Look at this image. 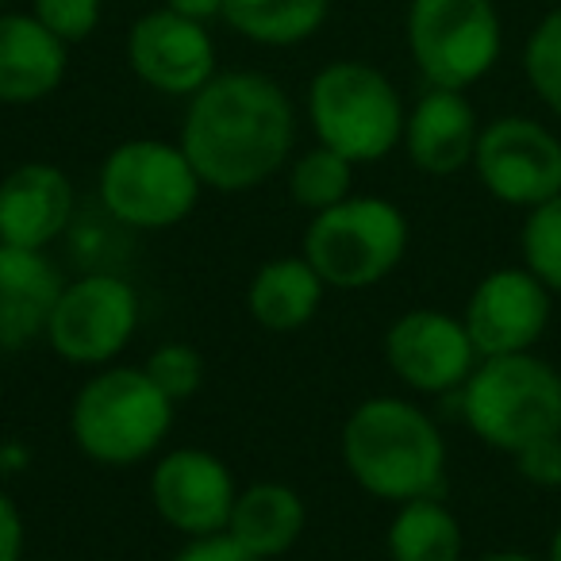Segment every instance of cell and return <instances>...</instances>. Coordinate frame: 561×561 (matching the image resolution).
I'll list each match as a JSON object with an SVG mask.
<instances>
[{
  "mask_svg": "<svg viewBox=\"0 0 561 561\" xmlns=\"http://www.w3.org/2000/svg\"><path fill=\"white\" fill-rule=\"evenodd\" d=\"M139 328V293L116 273L70 280L47 323V343L70 366H108Z\"/></svg>",
  "mask_w": 561,
  "mask_h": 561,
  "instance_id": "9c48e42d",
  "label": "cell"
},
{
  "mask_svg": "<svg viewBox=\"0 0 561 561\" xmlns=\"http://www.w3.org/2000/svg\"><path fill=\"white\" fill-rule=\"evenodd\" d=\"M35 20L62 43H78L101 20V0H35Z\"/></svg>",
  "mask_w": 561,
  "mask_h": 561,
  "instance_id": "4316f807",
  "label": "cell"
},
{
  "mask_svg": "<svg viewBox=\"0 0 561 561\" xmlns=\"http://www.w3.org/2000/svg\"><path fill=\"white\" fill-rule=\"evenodd\" d=\"M73 219V185L58 165L27 162L0 181V242L47 250Z\"/></svg>",
  "mask_w": 561,
  "mask_h": 561,
  "instance_id": "9a60e30c",
  "label": "cell"
},
{
  "mask_svg": "<svg viewBox=\"0 0 561 561\" xmlns=\"http://www.w3.org/2000/svg\"><path fill=\"white\" fill-rule=\"evenodd\" d=\"M458 404L469 431L512 458L538 438L561 435V374L530 351L481 358Z\"/></svg>",
  "mask_w": 561,
  "mask_h": 561,
  "instance_id": "3957f363",
  "label": "cell"
},
{
  "mask_svg": "<svg viewBox=\"0 0 561 561\" xmlns=\"http://www.w3.org/2000/svg\"><path fill=\"white\" fill-rule=\"evenodd\" d=\"M351 185H354V162L339 154V150L323 147V142L316 150H308V154H300L289 170L293 204L308 208L312 216L343 204L351 196Z\"/></svg>",
  "mask_w": 561,
  "mask_h": 561,
  "instance_id": "603a6c76",
  "label": "cell"
},
{
  "mask_svg": "<svg viewBox=\"0 0 561 561\" xmlns=\"http://www.w3.org/2000/svg\"><path fill=\"white\" fill-rule=\"evenodd\" d=\"M66 43L35 16H0V101L32 104L58 89Z\"/></svg>",
  "mask_w": 561,
  "mask_h": 561,
  "instance_id": "ac0fdd59",
  "label": "cell"
},
{
  "mask_svg": "<svg viewBox=\"0 0 561 561\" xmlns=\"http://www.w3.org/2000/svg\"><path fill=\"white\" fill-rule=\"evenodd\" d=\"M127 58L139 81L165 96H196L216 78V47L204 24L173 9L150 12L131 27Z\"/></svg>",
  "mask_w": 561,
  "mask_h": 561,
  "instance_id": "5bb4252c",
  "label": "cell"
},
{
  "mask_svg": "<svg viewBox=\"0 0 561 561\" xmlns=\"http://www.w3.org/2000/svg\"><path fill=\"white\" fill-rule=\"evenodd\" d=\"M165 9H173L178 16H188L196 24L211 20L216 12H224V0H165Z\"/></svg>",
  "mask_w": 561,
  "mask_h": 561,
  "instance_id": "4dcf8cb0",
  "label": "cell"
},
{
  "mask_svg": "<svg viewBox=\"0 0 561 561\" xmlns=\"http://www.w3.org/2000/svg\"><path fill=\"white\" fill-rule=\"evenodd\" d=\"M173 431V400L150 381L147 369L104 366L78 389L70 435L85 458L101 466H139Z\"/></svg>",
  "mask_w": 561,
  "mask_h": 561,
  "instance_id": "277c9868",
  "label": "cell"
},
{
  "mask_svg": "<svg viewBox=\"0 0 561 561\" xmlns=\"http://www.w3.org/2000/svg\"><path fill=\"white\" fill-rule=\"evenodd\" d=\"M150 374V381L165 392V397L178 404V400H188L204 381V358L196 346L188 343H162L142 366Z\"/></svg>",
  "mask_w": 561,
  "mask_h": 561,
  "instance_id": "484cf974",
  "label": "cell"
},
{
  "mask_svg": "<svg viewBox=\"0 0 561 561\" xmlns=\"http://www.w3.org/2000/svg\"><path fill=\"white\" fill-rule=\"evenodd\" d=\"M24 515L9 492H0V561L24 558Z\"/></svg>",
  "mask_w": 561,
  "mask_h": 561,
  "instance_id": "f546056e",
  "label": "cell"
},
{
  "mask_svg": "<svg viewBox=\"0 0 561 561\" xmlns=\"http://www.w3.org/2000/svg\"><path fill=\"white\" fill-rule=\"evenodd\" d=\"M201 173L188 154L162 139L119 142L101 165V204L135 231L178 227L201 201Z\"/></svg>",
  "mask_w": 561,
  "mask_h": 561,
  "instance_id": "52a82bcc",
  "label": "cell"
},
{
  "mask_svg": "<svg viewBox=\"0 0 561 561\" xmlns=\"http://www.w3.org/2000/svg\"><path fill=\"white\" fill-rule=\"evenodd\" d=\"M173 561H262L250 550H242L231 535H204V538H188L185 550L173 553Z\"/></svg>",
  "mask_w": 561,
  "mask_h": 561,
  "instance_id": "f1b7e54d",
  "label": "cell"
},
{
  "mask_svg": "<svg viewBox=\"0 0 561 561\" xmlns=\"http://www.w3.org/2000/svg\"><path fill=\"white\" fill-rule=\"evenodd\" d=\"M343 461L369 496L408 504L446 484V443L420 404L400 397L362 400L343 427Z\"/></svg>",
  "mask_w": 561,
  "mask_h": 561,
  "instance_id": "7a4b0ae2",
  "label": "cell"
},
{
  "mask_svg": "<svg viewBox=\"0 0 561 561\" xmlns=\"http://www.w3.org/2000/svg\"><path fill=\"white\" fill-rule=\"evenodd\" d=\"M297 116L277 81L265 73H219L188 104L181 150L204 185L242 193L270 181L289 162Z\"/></svg>",
  "mask_w": 561,
  "mask_h": 561,
  "instance_id": "6da1fadb",
  "label": "cell"
},
{
  "mask_svg": "<svg viewBox=\"0 0 561 561\" xmlns=\"http://www.w3.org/2000/svg\"><path fill=\"white\" fill-rule=\"evenodd\" d=\"M477 127L473 104L461 96V89H435L420 96L412 116L404 119V147L415 170L431 173V178H454L458 170L473 165Z\"/></svg>",
  "mask_w": 561,
  "mask_h": 561,
  "instance_id": "e0dca14e",
  "label": "cell"
},
{
  "mask_svg": "<svg viewBox=\"0 0 561 561\" xmlns=\"http://www.w3.org/2000/svg\"><path fill=\"white\" fill-rule=\"evenodd\" d=\"M515 466H519L523 481H530L535 489H561V435L523 446L515 454Z\"/></svg>",
  "mask_w": 561,
  "mask_h": 561,
  "instance_id": "83f0119b",
  "label": "cell"
},
{
  "mask_svg": "<svg viewBox=\"0 0 561 561\" xmlns=\"http://www.w3.org/2000/svg\"><path fill=\"white\" fill-rule=\"evenodd\" d=\"M477 561H538V558H530V553H523V550H492Z\"/></svg>",
  "mask_w": 561,
  "mask_h": 561,
  "instance_id": "1f68e13d",
  "label": "cell"
},
{
  "mask_svg": "<svg viewBox=\"0 0 561 561\" xmlns=\"http://www.w3.org/2000/svg\"><path fill=\"white\" fill-rule=\"evenodd\" d=\"M385 362L408 389L446 397L461 392L481 354L458 316L438 308H412L385 331Z\"/></svg>",
  "mask_w": 561,
  "mask_h": 561,
  "instance_id": "8fae6325",
  "label": "cell"
},
{
  "mask_svg": "<svg viewBox=\"0 0 561 561\" xmlns=\"http://www.w3.org/2000/svg\"><path fill=\"white\" fill-rule=\"evenodd\" d=\"M323 289H328V280L316 273V265L305 254L273 257L250 280L247 305L257 328L285 335V331H300L316 320L323 305Z\"/></svg>",
  "mask_w": 561,
  "mask_h": 561,
  "instance_id": "ffe728a7",
  "label": "cell"
},
{
  "mask_svg": "<svg viewBox=\"0 0 561 561\" xmlns=\"http://www.w3.org/2000/svg\"><path fill=\"white\" fill-rule=\"evenodd\" d=\"M546 561H561V523H558V530L550 535V550H546Z\"/></svg>",
  "mask_w": 561,
  "mask_h": 561,
  "instance_id": "d6a6232c",
  "label": "cell"
},
{
  "mask_svg": "<svg viewBox=\"0 0 561 561\" xmlns=\"http://www.w3.org/2000/svg\"><path fill=\"white\" fill-rule=\"evenodd\" d=\"M553 293L527 270V265H507L492 270L489 277L477 280L469 293L466 323L481 358H500V354L535 351V343L550 328Z\"/></svg>",
  "mask_w": 561,
  "mask_h": 561,
  "instance_id": "7c38bea8",
  "label": "cell"
},
{
  "mask_svg": "<svg viewBox=\"0 0 561 561\" xmlns=\"http://www.w3.org/2000/svg\"><path fill=\"white\" fill-rule=\"evenodd\" d=\"M305 523H308V507L297 489L277 481H257L234 496L227 535L242 550L254 553V558L270 561L297 546V538L305 535Z\"/></svg>",
  "mask_w": 561,
  "mask_h": 561,
  "instance_id": "d6986e66",
  "label": "cell"
},
{
  "mask_svg": "<svg viewBox=\"0 0 561 561\" xmlns=\"http://www.w3.org/2000/svg\"><path fill=\"white\" fill-rule=\"evenodd\" d=\"M234 477L216 454L181 446L158 458L150 473V500L173 530L188 538L224 535L234 507Z\"/></svg>",
  "mask_w": 561,
  "mask_h": 561,
  "instance_id": "4fadbf2b",
  "label": "cell"
},
{
  "mask_svg": "<svg viewBox=\"0 0 561 561\" xmlns=\"http://www.w3.org/2000/svg\"><path fill=\"white\" fill-rule=\"evenodd\" d=\"M408 47L435 89H466L500 58V16L492 0H412Z\"/></svg>",
  "mask_w": 561,
  "mask_h": 561,
  "instance_id": "ba28073f",
  "label": "cell"
},
{
  "mask_svg": "<svg viewBox=\"0 0 561 561\" xmlns=\"http://www.w3.org/2000/svg\"><path fill=\"white\" fill-rule=\"evenodd\" d=\"M461 523L438 496H420L397 507L389 523L392 561H461Z\"/></svg>",
  "mask_w": 561,
  "mask_h": 561,
  "instance_id": "44dd1931",
  "label": "cell"
},
{
  "mask_svg": "<svg viewBox=\"0 0 561 561\" xmlns=\"http://www.w3.org/2000/svg\"><path fill=\"white\" fill-rule=\"evenodd\" d=\"M473 170L507 208H538L561 196V139L527 116H504L481 127Z\"/></svg>",
  "mask_w": 561,
  "mask_h": 561,
  "instance_id": "30bf717a",
  "label": "cell"
},
{
  "mask_svg": "<svg viewBox=\"0 0 561 561\" xmlns=\"http://www.w3.org/2000/svg\"><path fill=\"white\" fill-rule=\"evenodd\" d=\"M62 289L66 280L47 250L0 242V354H12L47 335Z\"/></svg>",
  "mask_w": 561,
  "mask_h": 561,
  "instance_id": "2e32d148",
  "label": "cell"
},
{
  "mask_svg": "<svg viewBox=\"0 0 561 561\" xmlns=\"http://www.w3.org/2000/svg\"><path fill=\"white\" fill-rule=\"evenodd\" d=\"M0 4H4V0H0Z\"/></svg>",
  "mask_w": 561,
  "mask_h": 561,
  "instance_id": "836d02e7",
  "label": "cell"
},
{
  "mask_svg": "<svg viewBox=\"0 0 561 561\" xmlns=\"http://www.w3.org/2000/svg\"><path fill=\"white\" fill-rule=\"evenodd\" d=\"M308 116L323 147L343 158L377 162L404 139V104L392 81L366 62H331L308 89Z\"/></svg>",
  "mask_w": 561,
  "mask_h": 561,
  "instance_id": "8992f818",
  "label": "cell"
},
{
  "mask_svg": "<svg viewBox=\"0 0 561 561\" xmlns=\"http://www.w3.org/2000/svg\"><path fill=\"white\" fill-rule=\"evenodd\" d=\"M408 250V219L385 196H346L316 211L305 231V257L331 289H369L385 280Z\"/></svg>",
  "mask_w": 561,
  "mask_h": 561,
  "instance_id": "5b68a950",
  "label": "cell"
},
{
  "mask_svg": "<svg viewBox=\"0 0 561 561\" xmlns=\"http://www.w3.org/2000/svg\"><path fill=\"white\" fill-rule=\"evenodd\" d=\"M328 16V0H224V20L254 43L289 47L316 32Z\"/></svg>",
  "mask_w": 561,
  "mask_h": 561,
  "instance_id": "7402d4cb",
  "label": "cell"
},
{
  "mask_svg": "<svg viewBox=\"0 0 561 561\" xmlns=\"http://www.w3.org/2000/svg\"><path fill=\"white\" fill-rule=\"evenodd\" d=\"M523 265L542 280L553 297H561V196L527 211L519 231Z\"/></svg>",
  "mask_w": 561,
  "mask_h": 561,
  "instance_id": "cb8c5ba5",
  "label": "cell"
},
{
  "mask_svg": "<svg viewBox=\"0 0 561 561\" xmlns=\"http://www.w3.org/2000/svg\"><path fill=\"white\" fill-rule=\"evenodd\" d=\"M523 70H527V81L538 93V101L553 116H561V9L550 12L530 32L527 50H523Z\"/></svg>",
  "mask_w": 561,
  "mask_h": 561,
  "instance_id": "d4e9b609",
  "label": "cell"
}]
</instances>
